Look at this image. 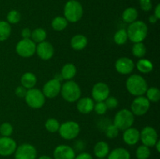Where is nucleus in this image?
Listing matches in <instances>:
<instances>
[{"label": "nucleus", "mask_w": 160, "mask_h": 159, "mask_svg": "<svg viewBox=\"0 0 160 159\" xmlns=\"http://www.w3.org/2000/svg\"><path fill=\"white\" fill-rule=\"evenodd\" d=\"M128 37L133 43L143 42V41L148 36V28L146 23L142 20H135L133 23H130L128 29Z\"/></svg>", "instance_id": "obj_1"}, {"label": "nucleus", "mask_w": 160, "mask_h": 159, "mask_svg": "<svg viewBox=\"0 0 160 159\" xmlns=\"http://www.w3.org/2000/svg\"><path fill=\"white\" fill-rule=\"evenodd\" d=\"M128 91L134 96H143L146 92L148 83L143 76L138 74H133L128 78L126 81Z\"/></svg>", "instance_id": "obj_2"}, {"label": "nucleus", "mask_w": 160, "mask_h": 159, "mask_svg": "<svg viewBox=\"0 0 160 159\" xmlns=\"http://www.w3.org/2000/svg\"><path fill=\"white\" fill-rule=\"evenodd\" d=\"M64 17L70 23H77L83 17L84 9L81 3L78 0H69L64 6Z\"/></svg>", "instance_id": "obj_3"}, {"label": "nucleus", "mask_w": 160, "mask_h": 159, "mask_svg": "<svg viewBox=\"0 0 160 159\" xmlns=\"http://www.w3.org/2000/svg\"><path fill=\"white\" fill-rule=\"evenodd\" d=\"M60 94L65 101L72 103L77 101L81 98V90L75 81L67 80L61 87Z\"/></svg>", "instance_id": "obj_4"}, {"label": "nucleus", "mask_w": 160, "mask_h": 159, "mask_svg": "<svg viewBox=\"0 0 160 159\" xmlns=\"http://www.w3.org/2000/svg\"><path fill=\"white\" fill-rule=\"evenodd\" d=\"M134 123V115L131 110L127 108L121 109L117 112L113 119V124L119 130L124 131L132 127Z\"/></svg>", "instance_id": "obj_5"}, {"label": "nucleus", "mask_w": 160, "mask_h": 159, "mask_svg": "<svg viewBox=\"0 0 160 159\" xmlns=\"http://www.w3.org/2000/svg\"><path fill=\"white\" fill-rule=\"evenodd\" d=\"M24 98L27 104L34 109L41 108L45 103V97L44 94L42 90L34 87L27 90Z\"/></svg>", "instance_id": "obj_6"}, {"label": "nucleus", "mask_w": 160, "mask_h": 159, "mask_svg": "<svg viewBox=\"0 0 160 159\" xmlns=\"http://www.w3.org/2000/svg\"><path fill=\"white\" fill-rule=\"evenodd\" d=\"M80 131L81 128L77 122L67 121L60 125L58 132L60 137L64 140H71L79 135Z\"/></svg>", "instance_id": "obj_7"}, {"label": "nucleus", "mask_w": 160, "mask_h": 159, "mask_svg": "<svg viewBox=\"0 0 160 159\" xmlns=\"http://www.w3.org/2000/svg\"><path fill=\"white\" fill-rule=\"evenodd\" d=\"M16 51L23 58H30L36 52V44L31 38H22L16 45Z\"/></svg>", "instance_id": "obj_8"}, {"label": "nucleus", "mask_w": 160, "mask_h": 159, "mask_svg": "<svg viewBox=\"0 0 160 159\" xmlns=\"http://www.w3.org/2000/svg\"><path fill=\"white\" fill-rule=\"evenodd\" d=\"M37 150L30 143H23L17 147L14 152V159H36Z\"/></svg>", "instance_id": "obj_9"}, {"label": "nucleus", "mask_w": 160, "mask_h": 159, "mask_svg": "<svg viewBox=\"0 0 160 159\" xmlns=\"http://www.w3.org/2000/svg\"><path fill=\"white\" fill-rule=\"evenodd\" d=\"M131 112L134 115L142 116L145 115L150 108V101L146 97L138 96L132 101L131 106Z\"/></svg>", "instance_id": "obj_10"}, {"label": "nucleus", "mask_w": 160, "mask_h": 159, "mask_svg": "<svg viewBox=\"0 0 160 159\" xmlns=\"http://www.w3.org/2000/svg\"><path fill=\"white\" fill-rule=\"evenodd\" d=\"M140 140L143 145L148 147H152L159 140L157 132L152 126H145L140 132Z\"/></svg>", "instance_id": "obj_11"}, {"label": "nucleus", "mask_w": 160, "mask_h": 159, "mask_svg": "<svg viewBox=\"0 0 160 159\" xmlns=\"http://www.w3.org/2000/svg\"><path fill=\"white\" fill-rule=\"evenodd\" d=\"M110 94V89L109 86L103 82L96 83L93 86L92 90V96L94 101L96 102L104 101Z\"/></svg>", "instance_id": "obj_12"}, {"label": "nucleus", "mask_w": 160, "mask_h": 159, "mask_svg": "<svg viewBox=\"0 0 160 159\" xmlns=\"http://www.w3.org/2000/svg\"><path fill=\"white\" fill-rule=\"evenodd\" d=\"M60 81L56 79H52L45 84L42 90V93L44 94L45 98H55L60 94L61 90Z\"/></svg>", "instance_id": "obj_13"}, {"label": "nucleus", "mask_w": 160, "mask_h": 159, "mask_svg": "<svg viewBox=\"0 0 160 159\" xmlns=\"http://www.w3.org/2000/svg\"><path fill=\"white\" fill-rule=\"evenodd\" d=\"M17 147V142L10 137H0V155L7 157L14 154Z\"/></svg>", "instance_id": "obj_14"}, {"label": "nucleus", "mask_w": 160, "mask_h": 159, "mask_svg": "<svg viewBox=\"0 0 160 159\" xmlns=\"http://www.w3.org/2000/svg\"><path fill=\"white\" fill-rule=\"evenodd\" d=\"M54 47L50 42L44 41L36 45V53L42 60H49L54 55Z\"/></svg>", "instance_id": "obj_15"}, {"label": "nucleus", "mask_w": 160, "mask_h": 159, "mask_svg": "<svg viewBox=\"0 0 160 159\" xmlns=\"http://www.w3.org/2000/svg\"><path fill=\"white\" fill-rule=\"evenodd\" d=\"M135 65L134 61L128 57H121L115 62L116 70L120 74L128 75L133 72Z\"/></svg>", "instance_id": "obj_16"}, {"label": "nucleus", "mask_w": 160, "mask_h": 159, "mask_svg": "<svg viewBox=\"0 0 160 159\" xmlns=\"http://www.w3.org/2000/svg\"><path fill=\"white\" fill-rule=\"evenodd\" d=\"M76 154L73 148L66 144H61L56 147L53 151L54 159H74Z\"/></svg>", "instance_id": "obj_17"}, {"label": "nucleus", "mask_w": 160, "mask_h": 159, "mask_svg": "<svg viewBox=\"0 0 160 159\" xmlns=\"http://www.w3.org/2000/svg\"><path fill=\"white\" fill-rule=\"evenodd\" d=\"M77 102V109L82 114H89L93 111L95 102L92 98L84 97L80 98Z\"/></svg>", "instance_id": "obj_18"}, {"label": "nucleus", "mask_w": 160, "mask_h": 159, "mask_svg": "<svg viewBox=\"0 0 160 159\" xmlns=\"http://www.w3.org/2000/svg\"><path fill=\"white\" fill-rule=\"evenodd\" d=\"M123 140L126 144L130 146L135 145L140 140V131L136 128H128L123 131Z\"/></svg>", "instance_id": "obj_19"}, {"label": "nucleus", "mask_w": 160, "mask_h": 159, "mask_svg": "<svg viewBox=\"0 0 160 159\" xmlns=\"http://www.w3.org/2000/svg\"><path fill=\"white\" fill-rule=\"evenodd\" d=\"M88 38L83 34H76L70 40V46L76 51L84 49L88 45Z\"/></svg>", "instance_id": "obj_20"}, {"label": "nucleus", "mask_w": 160, "mask_h": 159, "mask_svg": "<svg viewBox=\"0 0 160 159\" xmlns=\"http://www.w3.org/2000/svg\"><path fill=\"white\" fill-rule=\"evenodd\" d=\"M20 83H21V86L25 87L27 90H29L35 87L37 84V77L31 72H27L22 75L20 78Z\"/></svg>", "instance_id": "obj_21"}, {"label": "nucleus", "mask_w": 160, "mask_h": 159, "mask_svg": "<svg viewBox=\"0 0 160 159\" xmlns=\"http://www.w3.org/2000/svg\"><path fill=\"white\" fill-rule=\"evenodd\" d=\"M109 153V146L106 142L99 141L94 147V154L98 158H105Z\"/></svg>", "instance_id": "obj_22"}, {"label": "nucleus", "mask_w": 160, "mask_h": 159, "mask_svg": "<svg viewBox=\"0 0 160 159\" xmlns=\"http://www.w3.org/2000/svg\"><path fill=\"white\" fill-rule=\"evenodd\" d=\"M77 73V68L73 63H67L62 66L60 74L62 79L66 80H71Z\"/></svg>", "instance_id": "obj_23"}, {"label": "nucleus", "mask_w": 160, "mask_h": 159, "mask_svg": "<svg viewBox=\"0 0 160 159\" xmlns=\"http://www.w3.org/2000/svg\"><path fill=\"white\" fill-rule=\"evenodd\" d=\"M108 159H131V154L125 148L117 147L109 151Z\"/></svg>", "instance_id": "obj_24"}, {"label": "nucleus", "mask_w": 160, "mask_h": 159, "mask_svg": "<svg viewBox=\"0 0 160 159\" xmlns=\"http://www.w3.org/2000/svg\"><path fill=\"white\" fill-rule=\"evenodd\" d=\"M136 67L140 73L147 74V73H149L152 71L154 65L149 59H141L138 61Z\"/></svg>", "instance_id": "obj_25"}, {"label": "nucleus", "mask_w": 160, "mask_h": 159, "mask_svg": "<svg viewBox=\"0 0 160 159\" xmlns=\"http://www.w3.org/2000/svg\"><path fill=\"white\" fill-rule=\"evenodd\" d=\"M138 17V12L134 7L127 8L122 14V19L125 23H131L135 21Z\"/></svg>", "instance_id": "obj_26"}, {"label": "nucleus", "mask_w": 160, "mask_h": 159, "mask_svg": "<svg viewBox=\"0 0 160 159\" xmlns=\"http://www.w3.org/2000/svg\"><path fill=\"white\" fill-rule=\"evenodd\" d=\"M52 27L56 31H62L68 26V21L64 17H56L52 21Z\"/></svg>", "instance_id": "obj_27"}, {"label": "nucleus", "mask_w": 160, "mask_h": 159, "mask_svg": "<svg viewBox=\"0 0 160 159\" xmlns=\"http://www.w3.org/2000/svg\"><path fill=\"white\" fill-rule=\"evenodd\" d=\"M47 37V33L45 29L42 27H38L31 31V39L34 43H41L45 41Z\"/></svg>", "instance_id": "obj_28"}, {"label": "nucleus", "mask_w": 160, "mask_h": 159, "mask_svg": "<svg viewBox=\"0 0 160 159\" xmlns=\"http://www.w3.org/2000/svg\"><path fill=\"white\" fill-rule=\"evenodd\" d=\"M11 26L7 21L0 20V41L7 40L11 34Z\"/></svg>", "instance_id": "obj_29"}, {"label": "nucleus", "mask_w": 160, "mask_h": 159, "mask_svg": "<svg viewBox=\"0 0 160 159\" xmlns=\"http://www.w3.org/2000/svg\"><path fill=\"white\" fill-rule=\"evenodd\" d=\"M146 52L147 49L145 44L142 42L134 43V45L132 47V54L134 55V57L142 59L146 55Z\"/></svg>", "instance_id": "obj_30"}, {"label": "nucleus", "mask_w": 160, "mask_h": 159, "mask_svg": "<svg viewBox=\"0 0 160 159\" xmlns=\"http://www.w3.org/2000/svg\"><path fill=\"white\" fill-rule=\"evenodd\" d=\"M113 40L117 45H122L127 43L128 40V33L125 29H120L115 33L113 36Z\"/></svg>", "instance_id": "obj_31"}, {"label": "nucleus", "mask_w": 160, "mask_h": 159, "mask_svg": "<svg viewBox=\"0 0 160 159\" xmlns=\"http://www.w3.org/2000/svg\"><path fill=\"white\" fill-rule=\"evenodd\" d=\"M145 94L147 99L152 102H158L160 100V90L157 87H149L147 89Z\"/></svg>", "instance_id": "obj_32"}, {"label": "nucleus", "mask_w": 160, "mask_h": 159, "mask_svg": "<svg viewBox=\"0 0 160 159\" xmlns=\"http://www.w3.org/2000/svg\"><path fill=\"white\" fill-rule=\"evenodd\" d=\"M135 154L138 159H148L151 156V151L149 147L142 144L137 148Z\"/></svg>", "instance_id": "obj_33"}, {"label": "nucleus", "mask_w": 160, "mask_h": 159, "mask_svg": "<svg viewBox=\"0 0 160 159\" xmlns=\"http://www.w3.org/2000/svg\"><path fill=\"white\" fill-rule=\"evenodd\" d=\"M59 126H60V123H59L57 119L56 118H48L46 120L45 123V127L47 131L50 132H56L59 131Z\"/></svg>", "instance_id": "obj_34"}, {"label": "nucleus", "mask_w": 160, "mask_h": 159, "mask_svg": "<svg viewBox=\"0 0 160 159\" xmlns=\"http://www.w3.org/2000/svg\"><path fill=\"white\" fill-rule=\"evenodd\" d=\"M6 19L9 24H16V23H18L21 20V14L19 11L12 9L8 12Z\"/></svg>", "instance_id": "obj_35"}, {"label": "nucleus", "mask_w": 160, "mask_h": 159, "mask_svg": "<svg viewBox=\"0 0 160 159\" xmlns=\"http://www.w3.org/2000/svg\"><path fill=\"white\" fill-rule=\"evenodd\" d=\"M13 132V127L9 123H3L0 126V134L2 137H10Z\"/></svg>", "instance_id": "obj_36"}, {"label": "nucleus", "mask_w": 160, "mask_h": 159, "mask_svg": "<svg viewBox=\"0 0 160 159\" xmlns=\"http://www.w3.org/2000/svg\"><path fill=\"white\" fill-rule=\"evenodd\" d=\"M119 131L120 130L117 129V127L114 124L109 125L106 128V129H105L106 137L109 139H114L116 137H117V136L119 134Z\"/></svg>", "instance_id": "obj_37"}, {"label": "nucleus", "mask_w": 160, "mask_h": 159, "mask_svg": "<svg viewBox=\"0 0 160 159\" xmlns=\"http://www.w3.org/2000/svg\"><path fill=\"white\" fill-rule=\"evenodd\" d=\"M93 110L95 111V113L101 115L106 114L108 108L105 101H98V102H96V104H95Z\"/></svg>", "instance_id": "obj_38"}, {"label": "nucleus", "mask_w": 160, "mask_h": 159, "mask_svg": "<svg viewBox=\"0 0 160 159\" xmlns=\"http://www.w3.org/2000/svg\"><path fill=\"white\" fill-rule=\"evenodd\" d=\"M106 106L108 109H114L118 106V100L113 96H109L106 100H105Z\"/></svg>", "instance_id": "obj_39"}, {"label": "nucleus", "mask_w": 160, "mask_h": 159, "mask_svg": "<svg viewBox=\"0 0 160 159\" xmlns=\"http://www.w3.org/2000/svg\"><path fill=\"white\" fill-rule=\"evenodd\" d=\"M141 9L145 12H148L152 9V0H139Z\"/></svg>", "instance_id": "obj_40"}, {"label": "nucleus", "mask_w": 160, "mask_h": 159, "mask_svg": "<svg viewBox=\"0 0 160 159\" xmlns=\"http://www.w3.org/2000/svg\"><path fill=\"white\" fill-rule=\"evenodd\" d=\"M27 89L25 87H23V86H19L16 88L15 90V94L17 97L19 98H24L25 95L27 94Z\"/></svg>", "instance_id": "obj_41"}, {"label": "nucleus", "mask_w": 160, "mask_h": 159, "mask_svg": "<svg viewBox=\"0 0 160 159\" xmlns=\"http://www.w3.org/2000/svg\"><path fill=\"white\" fill-rule=\"evenodd\" d=\"M21 36L23 39H28L31 38V31L30 28L26 27L23 28L21 31Z\"/></svg>", "instance_id": "obj_42"}, {"label": "nucleus", "mask_w": 160, "mask_h": 159, "mask_svg": "<svg viewBox=\"0 0 160 159\" xmlns=\"http://www.w3.org/2000/svg\"><path fill=\"white\" fill-rule=\"evenodd\" d=\"M74 159H93L92 154L88 152H82L78 155H76Z\"/></svg>", "instance_id": "obj_43"}, {"label": "nucleus", "mask_w": 160, "mask_h": 159, "mask_svg": "<svg viewBox=\"0 0 160 159\" xmlns=\"http://www.w3.org/2000/svg\"><path fill=\"white\" fill-rule=\"evenodd\" d=\"M153 15H154L158 20H159L160 19V4H157V6H156V8H155L154 14H153Z\"/></svg>", "instance_id": "obj_44"}, {"label": "nucleus", "mask_w": 160, "mask_h": 159, "mask_svg": "<svg viewBox=\"0 0 160 159\" xmlns=\"http://www.w3.org/2000/svg\"><path fill=\"white\" fill-rule=\"evenodd\" d=\"M148 20H149V22L152 24H154V23H156L158 21V19L154 15H151L149 17V18H148Z\"/></svg>", "instance_id": "obj_45"}, {"label": "nucleus", "mask_w": 160, "mask_h": 159, "mask_svg": "<svg viewBox=\"0 0 160 159\" xmlns=\"http://www.w3.org/2000/svg\"><path fill=\"white\" fill-rule=\"evenodd\" d=\"M54 79L60 81V82H61V81H62V80H63V79H62V76H61V74H60V73H56V76H55V77H54Z\"/></svg>", "instance_id": "obj_46"}, {"label": "nucleus", "mask_w": 160, "mask_h": 159, "mask_svg": "<svg viewBox=\"0 0 160 159\" xmlns=\"http://www.w3.org/2000/svg\"><path fill=\"white\" fill-rule=\"evenodd\" d=\"M154 147H156V150H157L158 152H160V141H159V140H158L157 142H156V143L155 144Z\"/></svg>", "instance_id": "obj_47"}, {"label": "nucleus", "mask_w": 160, "mask_h": 159, "mask_svg": "<svg viewBox=\"0 0 160 159\" xmlns=\"http://www.w3.org/2000/svg\"><path fill=\"white\" fill-rule=\"evenodd\" d=\"M38 159H53V158L48 155H42L38 157Z\"/></svg>", "instance_id": "obj_48"}, {"label": "nucleus", "mask_w": 160, "mask_h": 159, "mask_svg": "<svg viewBox=\"0 0 160 159\" xmlns=\"http://www.w3.org/2000/svg\"><path fill=\"white\" fill-rule=\"evenodd\" d=\"M98 159H104V158H98Z\"/></svg>", "instance_id": "obj_49"}]
</instances>
